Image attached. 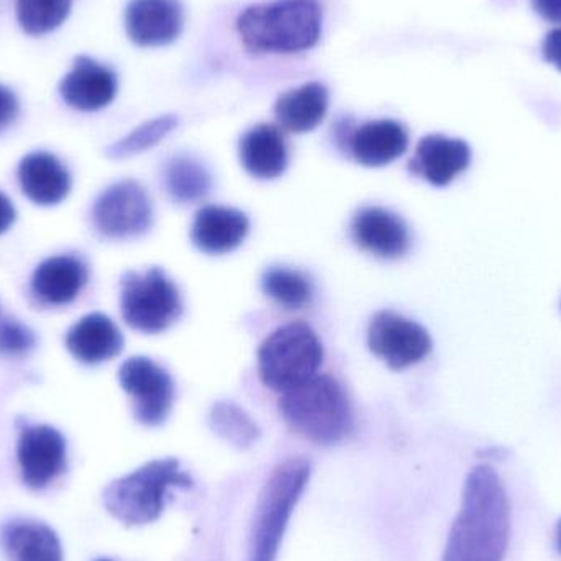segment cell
<instances>
[{
    "instance_id": "28",
    "label": "cell",
    "mask_w": 561,
    "mask_h": 561,
    "mask_svg": "<svg viewBox=\"0 0 561 561\" xmlns=\"http://www.w3.org/2000/svg\"><path fill=\"white\" fill-rule=\"evenodd\" d=\"M178 124H180V121H178L176 115H161V117L153 118V121L145 122L144 125L107 147L105 154L112 160L137 157V154L150 150V148L157 147L178 127Z\"/></svg>"
},
{
    "instance_id": "20",
    "label": "cell",
    "mask_w": 561,
    "mask_h": 561,
    "mask_svg": "<svg viewBox=\"0 0 561 561\" xmlns=\"http://www.w3.org/2000/svg\"><path fill=\"white\" fill-rule=\"evenodd\" d=\"M124 335L111 317L101 312L88 313L69 329L66 346L78 362L101 365L121 355Z\"/></svg>"
},
{
    "instance_id": "1",
    "label": "cell",
    "mask_w": 561,
    "mask_h": 561,
    "mask_svg": "<svg viewBox=\"0 0 561 561\" xmlns=\"http://www.w3.org/2000/svg\"><path fill=\"white\" fill-rule=\"evenodd\" d=\"M510 530V503L503 483L493 468L481 465L468 474L460 513L442 561H503Z\"/></svg>"
},
{
    "instance_id": "23",
    "label": "cell",
    "mask_w": 561,
    "mask_h": 561,
    "mask_svg": "<svg viewBox=\"0 0 561 561\" xmlns=\"http://www.w3.org/2000/svg\"><path fill=\"white\" fill-rule=\"evenodd\" d=\"M329 108V91L320 82H309L284 92L275 104L276 121L290 134H307L322 124Z\"/></svg>"
},
{
    "instance_id": "21",
    "label": "cell",
    "mask_w": 561,
    "mask_h": 561,
    "mask_svg": "<svg viewBox=\"0 0 561 561\" xmlns=\"http://www.w3.org/2000/svg\"><path fill=\"white\" fill-rule=\"evenodd\" d=\"M240 161L256 180H276L289 164L286 138L276 125L260 124L250 128L239 145Z\"/></svg>"
},
{
    "instance_id": "24",
    "label": "cell",
    "mask_w": 561,
    "mask_h": 561,
    "mask_svg": "<svg viewBox=\"0 0 561 561\" xmlns=\"http://www.w3.org/2000/svg\"><path fill=\"white\" fill-rule=\"evenodd\" d=\"M164 187L174 203H199L209 196L213 176L196 158L176 154L164 167Z\"/></svg>"
},
{
    "instance_id": "19",
    "label": "cell",
    "mask_w": 561,
    "mask_h": 561,
    "mask_svg": "<svg viewBox=\"0 0 561 561\" xmlns=\"http://www.w3.org/2000/svg\"><path fill=\"white\" fill-rule=\"evenodd\" d=\"M23 194L38 206H58L71 193L72 180L65 164L48 151L26 154L19 164Z\"/></svg>"
},
{
    "instance_id": "15",
    "label": "cell",
    "mask_w": 561,
    "mask_h": 561,
    "mask_svg": "<svg viewBox=\"0 0 561 561\" xmlns=\"http://www.w3.org/2000/svg\"><path fill=\"white\" fill-rule=\"evenodd\" d=\"M471 163L468 144L445 135H427L419 141L409 170L432 186H448Z\"/></svg>"
},
{
    "instance_id": "32",
    "label": "cell",
    "mask_w": 561,
    "mask_h": 561,
    "mask_svg": "<svg viewBox=\"0 0 561 561\" xmlns=\"http://www.w3.org/2000/svg\"><path fill=\"white\" fill-rule=\"evenodd\" d=\"M533 5L547 22L561 23V0H533Z\"/></svg>"
},
{
    "instance_id": "29",
    "label": "cell",
    "mask_w": 561,
    "mask_h": 561,
    "mask_svg": "<svg viewBox=\"0 0 561 561\" xmlns=\"http://www.w3.org/2000/svg\"><path fill=\"white\" fill-rule=\"evenodd\" d=\"M36 336L19 320L0 319V355L23 356L32 352Z\"/></svg>"
},
{
    "instance_id": "3",
    "label": "cell",
    "mask_w": 561,
    "mask_h": 561,
    "mask_svg": "<svg viewBox=\"0 0 561 561\" xmlns=\"http://www.w3.org/2000/svg\"><path fill=\"white\" fill-rule=\"evenodd\" d=\"M237 32L253 53L293 55L306 51L322 33L319 0H273L256 3L240 13Z\"/></svg>"
},
{
    "instance_id": "30",
    "label": "cell",
    "mask_w": 561,
    "mask_h": 561,
    "mask_svg": "<svg viewBox=\"0 0 561 561\" xmlns=\"http://www.w3.org/2000/svg\"><path fill=\"white\" fill-rule=\"evenodd\" d=\"M20 104L16 95L5 85L0 84V127H7L19 115Z\"/></svg>"
},
{
    "instance_id": "27",
    "label": "cell",
    "mask_w": 561,
    "mask_h": 561,
    "mask_svg": "<svg viewBox=\"0 0 561 561\" xmlns=\"http://www.w3.org/2000/svg\"><path fill=\"white\" fill-rule=\"evenodd\" d=\"M71 7L72 0H16V19L26 35L42 36L59 28Z\"/></svg>"
},
{
    "instance_id": "26",
    "label": "cell",
    "mask_w": 561,
    "mask_h": 561,
    "mask_svg": "<svg viewBox=\"0 0 561 561\" xmlns=\"http://www.w3.org/2000/svg\"><path fill=\"white\" fill-rule=\"evenodd\" d=\"M209 425L214 434L239 450H249L262 437L255 419L233 402H216L209 412Z\"/></svg>"
},
{
    "instance_id": "11",
    "label": "cell",
    "mask_w": 561,
    "mask_h": 561,
    "mask_svg": "<svg viewBox=\"0 0 561 561\" xmlns=\"http://www.w3.org/2000/svg\"><path fill=\"white\" fill-rule=\"evenodd\" d=\"M16 457L23 483L32 490H45L66 471L68 445L65 435L49 425H23Z\"/></svg>"
},
{
    "instance_id": "33",
    "label": "cell",
    "mask_w": 561,
    "mask_h": 561,
    "mask_svg": "<svg viewBox=\"0 0 561 561\" xmlns=\"http://www.w3.org/2000/svg\"><path fill=\"white\" fill-rule=\"evenodd\" d=\"M16 219V210L13 207L12 201L5 196V194L0 193V236L5 233L10 227L13 226Z\"/></svg>"
},
{
    "instance_id": "6",
    "label": "cell",
    "mask_w": 561,
    "mask_h": 561,
    "mask_svg": "<svg viewBox=\"0 0 561 561\" xmlns=\"http://www.w3.org/2000/svg\"><path fill=\"white\" fill-rule=\"evenodd\" d=\"M323 346L307 323L293 322L266 336L259 350V373L263 385L286 392L319 375Z\"/></svg>"
},
{
    "instance_id": "22",
    "label": "cell",
    "mask_w": 561,
    "mask_h": 561,
    "mask_svg": "<svg viewBox=\"0 0 561 561\" xmlns=\"http://www.w3.org/2000/svg\"><path fill=\"white\" fill-rule=\"evenodd\" d=\"M0 546L9 561H62L58 536L38 520L13 519L3 524Z\"/></svg>"
},
{
    "instance_id": "8",
    "label": "cell",
    "mask_w": 561,
    "mask_h": 561,
    "mask_svg": "<svg viewBox=\"0 0 561 561\" xmlns=\"http://www.w3.org/2000/svg\"><path fill=\"white\" fill-rule=\"evenodd\" d=\"M92 222L105 239H137L153 226V204L137 181H118L95 199Z\"/></svg>"
},
{
    "instance_id": "13",
    "label": "cell",
    "mask_w": 561,
    "mask_h": 561,
    "mask_svg": "<svg viewBox=\"0 0 561 561\" xmlns=\"http://www.w3.org/2000/svg\"><path fill=\"white\" fill-rule=\"evenodd\" d=\"M184 10L180 0H131L125 10L128 38L141 48H160L180 38Z\"/></svg>"
},
{
    "instance_id": "16",
    "label": "cell",
    "mask_w": 561,
    "mask_h": 561,
    "mask_svg": "<svg viewBox=\"0 0 561 561\" xmlns=\"http://www.w3.org/2000/svg\"><path fill=\"white\" fill-rule=\"evenodd\" d=\"M250 219L233 207L204 206L194 217L191 239L207 255H226L245 242Z\"/></svg>"
},
{
    "instance_id": "7",
    "label": "cell",
    "mask_w": 561,
    "mask_h": 561,
    "mask_svg": "<svg viewBox=\"0 0 561 561\" xmlns=\"http://www.w3.org/2000/svg\"><path fill=\"white\" fill-rule=\"evenodd\" d=\"M121 309L127 325L148 335L170 329L183 316V299L176 284L163 270L127 272L121 283Z\"/></svg>"
},
{
    "instance_id": "4",
    "label": "cell",
    "mask_w": 561,
    "mask_h": 561,
    "mask_svg": "<svg viewBox=\"0 0 561 561\" xmlns=\"http://www.w3.org/2000/svg\"><path fill=\"white\" fill-rule=\"evenodd\" d=\"M193 486V477L181 468L180 460L160 458L112 481L102 501L118 523L130 527L148 526L163 516L174 491Z\"/></svg>"
},
{
    "instance_id": "34",
    "label": "cell",
    "mask_w": 561,
    "mask_h": 561,
    "mask_svg": "<svg viewBox=\"0 0 561 561\" xmlns=\"http://www.w3.org/2000/svg\"><path fill=\"white\" fill-rule=\"evenodd\" d=\"M557 547H559V552L561 553V520L559 526H557Z\"/></svg>"
},
{
    "instance_id": "18",
    "label": "cell",
    "mask_w": 561,
    "mask_h": 561,
    "mask_svg": "<svg viewBox=\"0 0 561 561\" xmlns=\"http://www.w3.org/2000/svg\"><path fill=\"white\" fill-rule=\"evenodd\" d=\"M408 147V128L391 118H381L356 127L346 151L362 167L381 168L401 158Z\"/></svg>"
},
{
    "instance_id": "14",
    "label": "cell",
    "mask_w": 561,
    "mask_h": 561,
    "mask_svg": "<svg viewBox=\"0 0 561 561\" xmlns=\"http://www.w3.org/2000/svg\"><path fill=\"white\" fill-rule=\"evenodd\" d=\"M117 76L89 56H78L71 71L59 82V95L69 107L95 112L107 107L117 95Z\"/></svg>"
},
{
    "instance_id": "2",
    "label": "cell",
    "mask_w": 561,
    "mask_h": 561,
    "mask_svg": "<svg viewBox=\"0 0 561 561\" xmlns=\"http://www.w3.org/2000/svg\"><path fill=\"white\" fill-rule=\"evenodd\" d=\"M278 408L294 434L322 447L340 444L355 428L352 401L342 382L330 375H316L280 392Z\"/></svg>"
},
{
    "instance_id": "25",
    "label": "cell",
    "mask_w": 561,
    "mask_h": 561,
    "mask_svg": "<svg viewBox=\"0 0 561 561\" xmlns=\"http://www.w3.org/2000/svg\"><path fill=\"white\" fill-rule=\"evenodd\" d=\"M262 289L286 310H300L313 299V284L306 273L287 266H272L262 276Z\"/></svg>"
},
{
    "instance_id": "10",
    "label": "cell",
    "mask_w": 561,
    "mask_h": 561,
    "mask_svg": "<svg viewBox=\"0 0 561 561\" xmlns=\"http://www.w3.org/2000/svg\"><path fill=\"white\" fill-rule=\"evenodd\" d=\"M431 335L421 323L392 310H379L368 325V348L391 369L417 365L432 352Z\"/></svg>"
},
{
    "instance_id": "9",
    "label": "cell",
    "mask_w": 561,
    "mask_h": 561,
    "mask_svg": "<svg viewBox=\"0 0 561 561\" xmlns=\"http://www.w3.org/2000/svg\"><path fill=\"white\" fill-rule=\"evenodd\" d=\"M118 381L134 401V414L140 424H163L174 404V381L170 373L147 356H131L118 369Z\"/></svg>"
},
{
    "instance_id": "12",
    "label": "cell",
    "mask_w": 561,
    "mask_h": 561,
    "mask_svg": "<svg viewBox=\"0 0 561 561\" xmlns=\"http://www.w3.org/2000/svg\"><path fill=\"white\" fill-rule=\"evenodd\" d=\"M352 239L363 252L382 260L402 259L411 249L404 219L378 206L363 207L353 216Z\"/></svg>"
},
{
    "instance_id": "35",
    "label": "cell",
    "mask_w": 561,
    "mask_h": 561,
    "mask_svg": "<svg viewBox=\"0 0 561 561\" xmlns=\"http://www.w3.org/2000/svg\"><path fill=\"white\" fill-rule=\"evenodd\" d=\"M95 561H112V560L101 559V560H95Z\"/></svg>"
},
{
    "instance_id": "31",
    "label": "cell",
    "mask_w": 561,
    "mask_h": 561,
    "mask_svg": "<svg viewBox=\"0 0 561 561\" xmlns=\"http://www.w3.org/2000/svg\"><path fill=\"white\" fill-rule=\"evenodd\" d=\"M543 58L561 71V28L552 30L543 39Z\"/></svg>"
},
{
    "instance_id": "5",
    "label": "cell",
    "mask_w": 561,
    "mask_h": 561,
    "mask_svg": "<svg viewBox=\"0 0 561 561\" xmlns=\"http://www.w3.org/2000/svg\"><path fill=\"white\" fill-rule=\"evenodd\" d=\"M310 480V463L289 458L266 481L253 520L249 561H276L290 517Z\"/></svg>"
},
{
    "instance_id": "17",
    "label": "cell",
    "mask_w": 561,
    "mask_h": 561,
    "mask_svg": "<svg viewBox=\"0 0 561 561\" xmlns=\"http://www.w3.org/2000/svg\"><path fill=\"white\" fill-rule=\"evenodd\" d=\"M88 280L89 266L81 256H51L33 273L32 293L45 306H68L81 294Z\"/></svg>"
}]
</instances>
